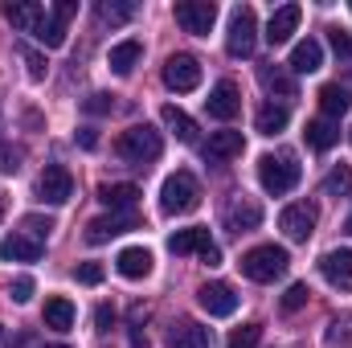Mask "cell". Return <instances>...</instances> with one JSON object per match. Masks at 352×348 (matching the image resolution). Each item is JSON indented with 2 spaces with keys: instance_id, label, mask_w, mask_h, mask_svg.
I'll return each mask as SVG.
<instances>
[{
  "instance_id": "ab89813d",
  "label": "cell",
  "mask_w": 352,
  "mask_h": 348,
  "mask_svg": "<svg viewBox=\"0 0 352 348\" xmlns=\"http://www.w3.org/2000/svg\"><path fill=\"white\" fill-rule=\"evenodd\" d=\"M74 279H78L82 287H98V283H102V266H98V262H82V266H74Z\"/></svg>"
},
{
  "instance_id": "d4e9b609",
  "label": "cell",
  "mask_w": 352,
  "mask_h": 348,
  "mask_svg": "<svg viewBox=\"0 0 352 348\" xmlns=\"http://www.w3.org/2000/svg\"><path fill=\"white\" fill-rule=\"evenodd\" d=\"M98 201H102L111 213H131V205L140 201V188H135V184H102V188H98Z\"/></svg>"
},
{
  "instance_id": "5bb4252c",
  "label": "cell",
  "mask_w": 352,
  "mask_h": 348,
  "mask_svg": "<svg viewBox=\"0 0 352 348\" xmlns=\"http://www.w3.org/2000/svg\"><path fill=\"white\" fill-rule=\"evenodd\" d=\"M197 299H201V307H205L209 316H217V320H226V316L238 312V295H234L230 283H205V287L197 291Z\"/></svg>"
},
{
  "instance_id": "f35d334b",
  "label": "cell",
  "mask_w": 352,
  "mask_h": 348,
  "mask_svg": "<svg viewBox=\"0 0 352 348\" xmlns=\"http://www.w3.org/2000/svg\"><path fill=\"white\" fill-rule=\"evenodd\" d=\"M8 299H12V303H29V299H33V279H29V274L12 279V287H8Z\"/></svg>"
},
{
  "instance_id": "ee69618b",
  "label": "cell",
  "mask_w": 352,
  "mask_h": 348,
  "mask_svg": "<svg viewBox=\"0 0 352 348\" xmlns=\"http://www.w3.org/2000/svg\"><path fill=\"white\" fill-rule=\"evenodd\" d=\"M127 340H131V348H148V336L140 332V312L131 316V328H127Z\"/></svg>"
},
{
  "instance_id": "681fc988",
  "label": "cell",
  "mask_w": 352,
  "mask_h": 348,
  "mask_svg": "<svg viewBox=\"0 0 352 348\" xmlns=\"http://www.w3.org/2000/svg\"><path fill=\"white\" fill-rule=\"evenodd\" d=\"M344 234H352V213H349V221H344Z\"/></svg>"
},
{
  "instance_id": "f546056e",
  "label": "cell",
  "mask_w": 352,
  "mask_h": 348,
  "mask_svg": "<svg viewBox=\"0 0 352 348\" xmlns=\"http://www.w3.org/2000/svg\"><path fill=\"white\" fill-rule=\"evenodd\" d=\"M160 119H164V127L173 131L180 144H197V123H192V119H188L180 107H173V102H168V107L160 111Z\"/></svg>"
},
{
  "instance_id": "6da1fadb",
  "label": "cell",
  "mask_w": 352,
  "mask_h": 348,
  "mask_svg": "<svg viewBox=\"0 0 352 348\" xmlns=\"http://www.w3.org/2000/svg\"><path fill=\"white\" fill-rule=\"evenodd\" d=\"M160 152H164V135L152 123H131L119 135V156L127 164H152V160H160Z\"/></svg>"
},
{
  "instance_id": "7402d4cb",
  "label": "cell",
  "mask_w": 352,
  "mask_h": 348,
  "mask_svg": "<svg viewBox=\"0 0 352 348\" xmlns=\"http://www.w3.org/2000/svg\"><path fill=\"white\" fill-rule=\"evenodd\" d=\"M320 66H324V50H320L316 37H307V41H299V45L291 50V62H287L291 74H316Z\"/></svg>"
},
{
  "instance_id": "8fae6325",
  "label": "cell",
  "mask_w": 352,
  "mask_h": 348,
  "mask_svg": "<svg viewBox=\"0 0 352 348\" xmlns=\"http://www.w3.org/2000/svg\"><path fill=\"white\" fill-rule=\"evenodd\" d=\"M278 230H283L291 242H307V238L316 234V205H307V201L287 205V209L278 213Z\"/></svg>"
},
{
  "instance_id": "4fadbf2b",
  "label": "cell",
  "mask_w": 352,
  "mask_h": 348,
  "mask_svg": "<svg viewBox=\"0 0 352 348\" xmlns=\"http://www.w3.org/2000/svg\"><path fill=\"white\" fill-rule=\"evenodd\" d=\"M135 226H140L135 213H107V217H94V221L87 226V242L90 246H102V242H111V238L135 230Z\"/></svg>"
},
{
  "instance_id": "f1b7e54d",
  "label": "cell",
  "mask_w": 352,
  "mask_h": 348,
  "mask_svg": "<svg viewBox=\"0 0 352 348\" xmlns=\"http://www.w3.org/2000/svg\"><path fill=\"white\" fill-rule=\"evenodd\" d=\"M45 328H54V332H70L74 328V303L66 295L45 299Z\"/></svg>"
},
{
  "instance_id": "7a4b0ae2",
  "label": "cell",
  "mask_w": 352,
  "mask_h": 348,
  "mask_svg": "<svg viewBox=\"0 0 352 348\" xmlns=\"http://www.w3.org/2000/svg\"><path fill=\"white\" fill-rule=\"evenodd\" d=\"M242 274L250 279V283H274L278 274H287V266H291V259H287V250L283 246H254V250H246L242 254Z\"/></svg>"
},
{
  "instance_id": "f907efd6",
  "label": "cell",
  "mask_w": 352,
  "mask_h": 348,
  "mask_svg": "<svg viewBox=\"0 0 352 348\" xmlns=\"http://www.w3.org/2000/svg\"><path fill=\"white\" fill-rule=\"evenodd\" d=\"M45 348H70V345H45Z\"/></svg>"
},
{
  "instance_id": "9a60e30c",
  "label": "cell",
  "mask_w": 352,
  "mask_h": 348,
  "mask_svg": "<svg viewBox=\"0 0 352 348\" xmlns=\"http://www.w3.org/2000/svg\"><path fill=\"white\" fill-rule=\"evenodd\" d=\"M205 107H209V115H213V119L230 123V119H238V111H242V94H238V87H234L230 78H221L217 87L209 90Z\"/></svg>"
},
{
  "instance_id": "4dcf8cb0",
  "label": "cell",
  "mask_w": 352,
  "mask_h": 348,
  "mask_svg": "<svg viewBox=\"0 0 352 348\" xmlns=\"http://www.w3.org/2000/svg\"><path fill=\"white\" fill-rule=\"evenodd\" d=\"M258 83H263L270 94H278V98H295V78H291V70H283V66H263L258 70Z\"/></svg>"
},
{
  "instance_id": "b9f144b4",
  "label": "cell",
  "mask_w": 352,
  "mask_h": 348,
  "mask_svg": "<svg viewBox=\"0 0 352 348\" xmlns=\"http://www.w3.org/2000/svg\"><path fill=\"white\" fill-rule=\"evenodd\" d=\"M25 66H29V78H33V83H41V78H45V58H41V54L25 50Z\"/></svg>"
},
{
  "instance_id": "8992f818",
  "label": "cell",
  "mask_w": 352,
  "mask_h": 348,
  "mask_svg": "<svg viewBox=\"0 0 352 348\" xmlns=\"http://www.w3.org/2000/svg\"><path fill=\"white\" fill-rule=\"evenodd\" d=\"M254 45H258V17H254V8H234V17H230V37H226L230 58H250Z\"/></svg>"
},
{
  "instance_id": "277c9868",
  "label": "cell",
  "mask_w": 352,
  "mask_h": 348,
  "mask_svg": "<svg viewBox=\"0 0 352 348\" xmlns=\"http://www.w3.org/2000/svg\"><path fill=\"white\" fill-rule=\"evenodd\" d=\"M168 250L173 254H197L205 266H221V246L209 238L205 226H192V230H176L168 238Z\"/></svg>"
},
{
  "instance_id": "5b68a950",
  "label": "cell",
  "mask_w": 352,
  "mask_h": 348,
  "mask_svg": "<svg viewBox=\"0 0 352 348\" xmlns=\"http://www.w3.org/2000/svg\"><path fill=\"white\" fill-rule=\"evenodd\" d=\"M299 164H295V156H263L258 160V180H263V188L270 197H283V193H291L295 184H299Z\"/></svg>"
},
{
  "instance_id": "7dc6e473",
  "label": "cell",
  "mask_w": 352,
  "mask_h": 348,
  "mask_svg": "<svg viewBox=\"0 0 352 348\" xmlns=\"http://www.w3.org/2000/svg\"><path fill=\"white\" fill-rule=\"evenodd\" d=\"M4 209H8V197L0 193V221H4Z\"/></svg>"
},
{
  "instance_id": "d6986e66",
  "label": "cell",
  "mask_w": 352,
  "mask_h": 348,
  "mask_svg": "<svg viewBox=\"0 0 352 348\" xmlns=\"http://www.w3.org/2000/svg\"><path fill=\"white\" fill-rule=\"evenodd\" d=\"M242 148H246L242 131H213V135H209V144H205L201 152H205V160H209V164H226V160L242 156Z\"/></svg>"
},
{
  "instance_id": "c3c4849f",
  "label": "cell",
  "mask_w": 352,
  "mask_h": 348,
  "mask_svg": "<svg viewBox=\"0 0 352 348\" xmlns=\"http://www.w3.org/2000/svg\"><path fill=\"white\" fill-rule=\"evenodd\" d=\"M0 348H8V332L4 328H0Z\"/></svg>"
},
{
  "instance_id": "4316f807",
  "label": "cell",
  "mask_w": 352,
  "mask_h": 348,
  "mask_svg": "<svg viewBox=\"0 0 352 348\" xmlns=\"http://www.w3.org/2000/svg\"><path fill=\"white\" fill-rule=\"evenodd\" d=\"M349 107H352V90L349 87H340V83L320 87V111H324V119H340Z\"/></svg>"
},
{
  "instance_id": "52a82bcc",
  "label": "cell",
  "mask_w": 352,
  "mask_h": 348,
  "mask_svg": "<svg viewBox=\"0 0 352 348\" xmlns=\"http://www.w3.org/2000/svg\"><path fill=\"white\" fill-rule=\"evenodd\" d=\"M74 12H78L74 0H58V4L50 8V17H41V25L33 29V37H37L45 50H62V45H66V25H70Z\"/></svg>"
},
{
  "instance_id": "ffe728a7",
  "label": "cell",
  "mask_w": 352,
  "mask_h": 348,
  "mask_svg": "<svg viewBox=\"0 0 352 348\" xmlns=\"http://www.w3.org/2000/svg\"><path fill=\"white\" fill-rule=\"evenodd\" d=\"M0 12H4V21H8L12 29H21V33H33V29L41 25V17H45V8H41L37 0H12V4H4Z\"/></svg>"
},
{
  "instance_id": "e0dca14e",
  "label": "cell",
  "mask_w": 352,
  "mask_h": 348,
  "mask_svg": "<svg viewBox=\"0 0 352 348\" xmlns=\"http://www.w3.org/2000/svg\"><path fill=\"white\" fill-rule=\"evenodd\" d=\"M320 274L336 287V291H352V250H328L320 259Z\"/></svg>"
},
{
  "instance_id": "1f68e13d",
  "label": "cell",
  "mask_w": 352,
  "mask_h": 348,
  "mask_svg": "<svg viewBox=\"0 0 352 348\" xmlns=\"http://www.w3.org/2000/svg\"><path fill=\"white\" fill-rule=\"evenodd\" d=\"M324 348H352V316H336L324 332Z\"/></svg>"
},
{
  "instance_id": "816d5d0a",
  "label": "cell",
  "mask_w": 352,
  "mask_h": 348,
  "mask_svg": "<svg viewBox=\"0 0 352 348\" xmlns=\"http://www.w3.org/2000/svg\"><path fill=\"white\" fill-rule=\"evenodd\" d=\"M349 140H352V127H349Z\"/></svg>"
},
{
  "instance_id": "30bf717a",
  "label": "cell",
  "mask_w": 352,
  "mask_h": 348,
  "mask_svg": "<svg viewBox=\"0 0 352 348\" xmlns=\"http://www.w3.org/2000/svg\"><path fill=\"white\" fill-rule=\"evenodd\" d=\"M164 87L176 90V94H188V90L201 87V62L192 54H173L164 62Z\"/></svg>"
},
{
  "instance_id": "7bdbcfd3",
  "label": "cell",
  "mask_w": 352,
  "mask_h": 348,
  "mask_svg": "<svg viewBox=\"0 0 352 348\" xmlns=\"http://www.w3.org/2000/svg\"><path fill=\"white\" fill-rule=\"evenodd\" d=\"M16 168H21V152L0 148V173H16Z\"/></svg>"
},
{
  "instance_id": "d590c367",
  "label": "cell",
  "mask_w": 352,
  "mask_h": 348,
  "mask_svg": "<svg viewBox=\"0 0 352 348\" xmlns=\"http://www.w3.org/2000/svg\"><path fill=\"white\" fill-rule=\"evenodd\" d=\"M324 193L328 197H352V173L349 168H336V173L324 180Z\"/></svg>"
},
{
  "instance_id": "2e32d148",
  "label": "cell",
  "mask_w": 352,
  "mask_h": 348,
  "mask_svg": "<svg viewBox=\"0 0 352 348\" xmlns=\"http://www.w3.org/2000/svg\"><path fill=\"white\" fill-rule=\"evenodd\" d=\"M168 348H213V332L197 320H176L168 328Z\"/></svg>"
},
{
  "instance_id": "f6af8a7d",
  "label": "cell",
  "mask_w": 352,
  "mask_h": 348,
  "mask_svg": "<svg viewBox=\"0 0 352 348\" xmlns=\"http://www.w3.org/2000/svg\"><path fill=\"white\" fill-rule=\"evenodd\" d=\"M94 324H98V332H111V324H115V312H111V307H98V312H94Z\"/></svg>"
},
{
  "instance_id": "83f0119b",
  "label": "cell",
  "mask_w": 352,
  "mask_h": 348,
  "mask_svg": "<svg viewBox=\"0 0 352 348\" xmlns=\"http://www.w3.org/2000/svg\"><path fill=\"white\" fill-rule=\"evenodd\" d=\"M140 54H144V45H140V41H119V45H111V54H107V66H111L119 78H127V74L135 70Z\"/></svg>"
},
{
  "instance_id": "d6a6232c",
  "label": "cell",
  "mask_w": 352,
  "mask_h": 348,
  "mask_svg": "<svg viewBox=\"0 0 352 348\" xmlns=\"http://www.w3.org/2000/svg\"><path fill=\"white\" fill-rule=\"evenodd\" d=\"M307 299H311V291H307V283H291V287L283 291V299H278V307H283V316H295V312H303V307H307Z\"/></svg>"
},
{
  "instance_id": "484cf974",
  "label": "cell",
  "mask_w": 352,
  "mask_h": 348,
  "mask_svg": "<svg viewBox=\"0 0 352 348\" xmlns=\"http://www.w3.org/2000/svg\"><path fill=\"white\" fill-rule=\"evenodd\" d=\"M287 123H291V111L283 102H266L254 115V131L258 135H278V131H287Z\"/></svg>"
},
{
  "instance_id": "ac0fdd59",
  "label": "cell",
  "mask_w": 352,
  "mask_h": 348,
  "mask_svg": "<svg viewBox=\"0 0 352 348\" xmlns=\"http://www.w3.org/2000/svg\"><path fill=\"white\" fill-rule=\"evenodd\" d=\"M299 17H303L299 4H283V8H274V12H270V25H266V41H270V45H287L291 33L299 29Z\"/></svg>"
},
{
  "instance_id": "603a6c76",
  "label": "cell",
  "mask_w": 352,
  "mask_h": 348,
  "mask_svg": "<svg viewBox=\"0 0 352 348\" xmlns=\"http://www.w3.org/2000/svg\"><path fill=\"white\" fill-rule=\"evenodd\" d=\"M0 259L4 262H37L41 259V242L25 238V234L16 230V234H8V238L0 242Z\"/></svg>"
},
{
  "instance_id": "8d00e7d4",
  "label": "cell",
  "mask_w": 352,
  "mask_h": 348,
  "mask_svg": "<svg viewBox=\"0 0 352 348\" xmlns=\"http://www.w3.org/2000/svg\"><path fill=\"white\" fill-rule=\"evenodd\" d=\"M82 111H87V115H111V111H115V94H102V90H98V94H87V98H82Z\"/></svg>"
},
{
  "instance_id": "3957f363",
  "label": "cell",
  "mask_w": 352,
  "mask_h": 348,
  "mask_svg": "<svg viewBox=\"0 0 352 348\" xmlns=\"http://www.w3.org/2000/svg\"><path fill=\"white\" fill-rule=\"evenodd\" d=\"M197 205H201V184H197L192 173H173L164 180V188H160V209H164L168 217H184V213H192Z\"/></svg>"
},
{
  "instance_id": "60d3db41",
  "label": "cell",
  "mask_w": 352,
  "mask_h": 348,
  "mask_svg": "<svg viewBox=\"0 0 352 348\" xmlns=\"http://www.w3.org/2000/svg\"><path fill=\"white\" fill-rule=\"evenodd\" d=\"M328 37H332L336 58H349V62H352V33H349V29H328Z\"/></svg>"
},
{
  "instance_id": "836d02e7",
  "label": "cell",
  "mask_w": 352,
  "mask_h": 348,
  "mask_svg": "<svg viewBox=\"0 0 352 348\" xmlns=\"http://www.w3.org/2000/svg\"><path fill=\"white\" fill-rule=\"evenodd\" d=\"M50 230H54V221H50V217H41V213H25V217H21V234H25V238H33V242H45V238H50Z\"/></svg>"
},
{
  "instance_id": "74e56055",
  "label": "cell",
  "mask_w": 352,
  "mask_h": 348,
  "mask_svg": "<svg viewBox=\"0 0 352 348\" xmlns=\"http://www.w3.org/2000/svg\"><path fill=\"white\" fill-rule=\"evenodd\" d=\"M131 12H135V4H98V17H102V21H111V25L131 21Z\"/></svg>"
},
{
  "instance_id": "cb8c5ba5",
  "label": "cell",
  "mask_w": 352,
  "mask_h": 348,
  "mask_svg": "<svg viewBox=\"0 0 352 348\" xmlns=\"http://www.w3.org/2000/svg\"><path fill=\"white\" fill-rule=\"evenodd\" d=\"M340 144V123L336 119H311L307 123V148H316V152H328V148H336Z\"/></svg>"
},
{
  "instance_id": "44dd1931",
  "label": "cell",
  "mask_w": 352,
  "mask_h": 348,
  "mask_svg": "<svg viewBox=\"0 0 352 348\" xmlns=\"http://www.w3.org/2000/svg\"><path fill=\"white\" fill-rule=\"evenodd\" d=\"M115 270L123 274V279H148L152 274V250H144V246H127V250H119V259H115Z\"/></svg>"
},
{
  "instance_id": "ba28073f",
  "label": "cell",
  "mask_w": 352,
  "mask_h": 348,
  "mask_svg": "<svg viewBox=\"0 0 352 348\" xmlns=\"http://www.w3.org/2000/svg\"><path fill=\"white\" fill-rule=\"evenodd\" d=\"M213 21H217V4L213 0H176V25L184 33L205 37L213 29Z\"/></svg>"
},
{
  "instance_id": "bcb514c9",
  "label": "cell",
  "mask_w": 352,
  "mask_h": 348,
  "mask_svg": "<svg viewBox=\"0 0 352 348\" xmlns=\"http://www.w3.org/2000/svg\"><path fill=\"white\" fill-rule=\"evenodd\" d=\"M78 144H82V148H98V131H94V127H82V131H78Z\"/></svg>"
},
{
  "instance_id": "9c48e42d",
  "label": "cell",
  "mask_w": 352,
  "mask_h": 348,
  "mask_svg": "<svg viewBox=\"0 0 352 348\" xmlns=\"http://www.w3.org/2000/svg\"><path fill=\"white\" fill-rule=\"evenodd\" d=\"M37 197L45 205H66L74 197V176L66 164H45V173L37 176Z\"/></svg>"
},
{
  "instance_id": "e575fe53",
  "label": "cell",
  "mask_w": 352,
  "mask_h": 348,
  "mask_svg": "<svg viewBox=\"0 0 352 348\" xmlns=\"http://www.w3.org/2000/svg\"><path fill=\"white\" fill-rule=\"evenodd\" d=\"M258 340H263V324H242L230 332L226 348H258Z\"/></svg>"
},
{
  "instance_id": "7c38bea8",
  "label": "cell",
  "mask_w": 352,
  "mask_h": 348,
  "mask_svg": "<svg viewBox=\"0 0 352 348\" xmlns=\"http://www.w3.org/2000/svg\"><path fill=\"white\" fill-rule=\"evenodd\" d=\"M258 226H263V205H258L254 197L238 193V197L226 205V230H234V234H250V230H258Z\"/></svg>"
}]
</instances>
